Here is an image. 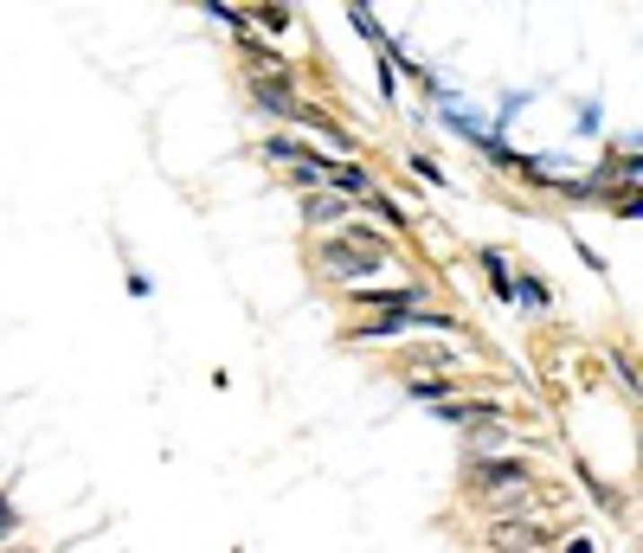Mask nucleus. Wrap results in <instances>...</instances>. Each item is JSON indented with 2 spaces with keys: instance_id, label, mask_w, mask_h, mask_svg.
<instances>
[{
  "instance_id": "f257e3e1",
  "label": "nucleus",
  "mask_w": 643,
  "mask_h": 553,
  "mask_svg": "<svg viewBox=\"0 0 643 553\" xmlns=\"http://www.w3.org/2000/svg\"><path fill=\"white\" fill-rule=\"evenodd\" d=\"M322 270L341 276V284H367L386 270V239L380 232H341V239L322 245Z\"/></svg>"
},
{
  "instance_id": "f03ea898",
  "label": "nucleus",
  "mask_w": 643,
  "mask_h": 553,
  "mask_svg": "<svg viewBox=\"0 0 643 553\" xmlns=\"http://www.w3.org/2000/svg\"><path fill=\"white\" fill-rule=\"evenodd\" d=\"M251 97L264 103V110H277V116H290V123H309L322 142H335V148H354L348 136H341V123H329V116H322L315 103H303V97H290V84H284V77H258V84H251Z\"/></svg>"
},
{
  "instance_id": "7ed1b4c3",
  "label": "nucleus",
  "mask_w": 643,
  "mask_h": 553,
  "mask_svg": "<svg viewBox=\"0 0 643 553\" xmlns=\"http://www.w3.org/2000/svg\"><path fill=\"white\" fill-rule=\"evenodd\" d=\"M476 483H482V489H502V483H528V470H521V463H482V470H476Z\"/></svg>"
},
{
  "instance_id": "20e7f679",
  "label": "nucleus",
  "mask_w": 643,
  "mask_h": 553,
  "mask_svg": "<svg viewBox=\"0 0 643 553\" xmlns=\"http://www.w3.org/2000/svg\"><path fill=\"white\" fill-rule=\"evenodd\" d=\"M515 296H521V303H528V309H547V290L534 284V276H521V284H515ZM515 296H508V303H515Z\"/></svg>"
},
{
  "instance_id": "39448f33",
  "label": "nucleus",
  "mask_w": 643,
  "mask_h": 553,
  "mask_svg": "<svg viewBox=\"0 0 643 553\" xmlns=\"http://www.w3.org/2000/svg\"><path fill=\"white\" fill-rule=\"evenodd\" d=\"M309 219H315V225H329V219H341V200H309Z\"/></svg>"
},
{
  "instance_id": "423d86ee",
  "label": "nucleus",
  "mask_w": 643,
  "mask_h": 553,
  "mask_svg": "<svg viewBox=\"0 0 643 553\" xmlns=\"http://www.w3.org/2000/svg\"><path fill=\"white\" fill-rule=\"evenodd\" d=\"M13 534V508H7V496H0V540Z\"/></svg>"
},
{
  "instance_id": "0eeeda50",
  "label": "nucleus",
  "mask_w": 643,
  "mask_h": 553,
  "mask_svg": "<svg viewBox=\"0 0 643 553\" xmlns=\"http://www.w3.org/2000/svg\"><path fill=\"white\" fill-rule=\"evenodd\" d=\"M624 174H630V180H643V154H637V162H624Z\"/></svg>"
}]
</instances>
